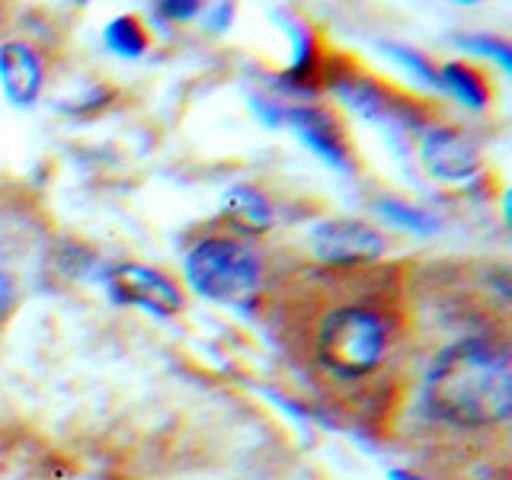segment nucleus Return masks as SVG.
<instances>
[{"label":"nucleus","mask_w":512,"mask_h":480,"mask_svg":"<svg viewBox=\"0 0 512 480\" xmlns=\"http://www.w3.org/2000/svg\"><path fill=\"white\" fill-rule=\"evenodd\" d=\"M397 263L301 266L266 288L263 311L282 352L336 410L394 413L410 356V285Z\"/></svg>","instance_id":"obj_1"},{"label":"nucleus","mask_w":512,"mask_h":480,"mask_svg":"<svg viewBox=\"0 0 512 480\" xmlns=\"http://www.w3.org/2000/svg\"><path fill=\"white\" fill-rule=\"evenodd\" d=\"M423 410L455 436L503 432L512 413V352L503 336H461L432 359Z\"/></svg>","instance_id":"obj_2"},{"label":"nucleus","mask_w":512,"mask_h":480,"mask_svg":"<svg viewBox=\"0 0 512 480\" xmlns=\"http://www.w3.org/2000/svg\"><path fill=\"white\" fill-rule=\"evenodd\" d=\"M186 279L205 298L237 304L260 288V260L234 237H202L186 253Z\"/></svg>","instance_id":"obj_3"},{"label":"nucleus","mask_w":512,"mask_h":480,"mask_svg":"<svg viewBox=\"0 0 512 480\" xmlns=\"http://www.w3.org/2000/svg\"><path fill=\"white\" fill-rule=\"evenodd\" d=\"M330 90L340 96L346 106L362 112L365 119H375L381 125H404V128H420L426 122L423 103H413L397 90L378 84V80L356 74V71H333L330 74Z\"/></svg>","instance_id":"obj_4"},{"label":"nucleus","mask_w":512,"mask_h":480,"mask_svg":"<svg viewBox=\"0 0 512 480\" xmlns=\"http://www.w3.org/2000/svg\"><path fill=\"white\" fill-rule=\"evenodd\" d=\"M269 125H288L308 148L336 170H352V151L330 112L317 106H276L256 103Z\"/></svg>","instance_id":"obj_5"},{"label":"nucleus","mask_w":512,"mask_h":480,"mask_svg":"<svg viewBox=\"0 0 512 480\" xmlns=\"http://www.w3.org/2000/svg\"><path fill=\"white\" fill-rule=\"evenodd\" d=\"M311 253L320 266H372L381 263L384 240L362 221H320L311 231Z\"/></svg>","instance_id":"obj_6"},{"label":"nucleus","mask_w":512,"mask_h":480,"mask_svg":"<svg viewBox=\"0 0 512 480\" xmlns=\"http://www.w3.org/2000/svg\"><path fill=\"white\" fill-rule=\"evenodd\" d=\"M109 292L122 304H138V308L151 314H176L183 308V295L164 272L138 266V263H122L109 272Z\"/></svg>","instance_id":"obj_7"},{"label":"nucleus","mask_w":512,"mask_h":480,"mask_svg":"<svg viewBox=\"0 0 512 480\" xmlns=\"http://www.w3.org/2000/svg\"><path fill=\"white\" fill-rule=\"evenodd\" d=\"M423 164L432 176H439L445 183H461L471 180L480 170V151L477 144L461 135L458 128H426L423 144H420Z\"/></svg>","instance_id":"obj_8"},{"label":"nucleus","mask_w":512,"mask_h":480,"mask_svg":"<svg viewBox=\"0 0 512 480\" xmlns=\"http://www.w3.org/2000/svg\"><path fill=\"white\" fill-rule=\"evenodd\" d=\"M0 84L16 106H32L42 90V64L29 45L7 42L0 45Z\"/></svg>","instance_id":"obj_9"},{"label":"nucleus","mask_w":512,"mask_h":480,"mask_svg":"<svg viewBox=\"0 0 512 480\" xmlns=\"http://www.w3.org/2000/svg\"><path fill=\"white\" fill-rule=\"evenodd\" d=\"M224 215H228L240 231H266L272 224V208L269 202L250 186H234L231 192H224Z\"/></svg>","instance_id":"obj_10"},{"label":"nucleus","mask_w":512,"mask_h":480,"mask_svg":"<svg viewBox=\"0 0 512 480\" xmlns=\"http://www.w3.org/2000/svg\"><path fill=\"white\" fill-rule=\"evenodd\" d=\"M439 87L445 90H452L458 100L464 106H471V109H484L487 100H490V93H487V84H484V77H480L471 64H445V68L439 71Z\"/></svg>","instance_id":"obj_11"},{"label":"nucleus","mask_w":512,"mask_h":480,"mask_svg":"<svg viewBox=\"0 0 512 480\" xmlns=\"http://www.w3.org/2000/svg\"><path fill=\"white\" fill-rule=\"evenodd\" d=\"M106 45L119 58H138L148 48V39H144V29L138 26L135 16H119V20L106 26Z\"/></svg>","instance_id":"obj_12"},{"label":"nucleus","mask_w":512,"mask_h":480,"mask_svg":"<svg viewBox=\"0 0 512 480\" xmlns=\"http://www.w3.org/2000/svg\"><path fill=\"white\" fill-rule=\"evenodd\" d=\"M381 212L388 215L391 221H397L400 228H410L416 234H426L436 228V218H429L426 212H420V208H413V205H400V202H384L381 205Z\"/></svg>","instance_id":"obj_13"},{"label":"nucleus","mask_w":512,"mask_h":480,"mask_svg":"<svg viewBox=\"0 0 512 480\" xmlns=\"http://www.w3.org/2000/svg\"><path fill=\"white\" fill-rule=\"evenodd\" d=\"M458 45H468V48H477V52H487L493 55L496 61L503 64V68L509 71V64H512V52H509V45L503 39H487V36H477V39H458Z\"/></svg>","instance_id":"obj_14"},{"label":"nucleus","mask_w":512,"mask_h":480,"mask_svg":"<svg viewBox=\"0 0 512 480\" xmlns=\"http://www.w3.org/2000/svg\"><path fill=\"white\" fill-rule=\"evenodd\" d=\"M160 13L173 16V20H189L199 13V4H160Z\"/></svg>","instance_id":"obj_15"},{"label":"nucleus","mask_w":512,"mask_h":480,"mask_svg":"<svg viewBox=\"0 0 512 480\" xmlns=\"http://www.w3.org/2000/svg\"><path fill=\"white\" fill-rule=\"evenodd\" d=\"M13 308V282L7 272H0V317Z\"/></svg>","instance_id":"obj_16"},{"label":"nucleus","mask_w":512,"mask_h":480,"mask_svg":"<svg viewBox=\"0 0 512 480\" xmlns=\"http://www.w3.org/2000/svg\"><path fill=\"white\" fill-rule=\"evenodd\" d=\"M404 480H413V477H404Z\"/></svg>","instance_id":"obj_17"}]
</instances>
